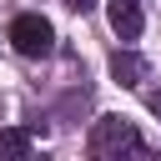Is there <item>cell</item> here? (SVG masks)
<instances>
[{"label":"cell","instance_id":"277c9868","mask_svg":"<svg viewBox=\"0 0 161 161\" xmlns=\"http://www.w3.org/2000/svg\"><path fill=\"white\" fill-rule=\"evenodd\" d=\"M111 75H116L121 86H141V80L151 75V65H146V55H136V50H116V55H111Z\"/></svg>","mask_w":161,"mask_h":161},{"label":"cell","instance_id":"7a4b0ae2","mask_svg":"<svg viewBox=\"0 0 161 161\" xmlns=\"http://www.w3.org/2000/svg\"><path fill=\"white\" fill-rule=\"evenodd\" d=\"M10 45H15L20 55L40 60V55L55 50V30H50L45 15H15V20H10Z\"/></svg>","mask_w":161,"mask_h":161},{"label":"cell","instance_id":"5b68a950","mask_svg":"<svg viewBox=\"0 0 161 161\" xmlns=\"http://www.w3.org/2000/svg\"><path fill=\"white\" fill-rule=\"evenodd\" d=\"M30 131H0V161H20V156H30Z\"/></svg>","mask_w":161,"mask_h":161},{"label":"cell","instance_id":"3957f363","mask_svg":"<svg viewBox=\"0 0 161 161\" xmlns=\"http://www.w3.org/2000/svg\"><path fill=\"white\" fill-rule=\"evenodd\" d=\"M141 0H111V30L121 35V40H136L141 35Z\"/></svg>","mask_w":161,"mask_h":161},{"label":"cell","instance_id":"52a82bcc","mask_svg":"<svg viewBox=\"0 0 161 161\" xmlns=\"http://www.w3.org/2000/svg\"><path fill=\"white\" fill-rule=\"evenodd\" d=\"M65 5H70V10H91L96 0H65Z\"/></svg>","mask_w":161,"mask_h":161},{"label":"cell","instance_id":"6da1fadb","mask_svg":"<svg viewBox=\"0 0 161 161\" xmlns=\"http://www.w3.org/2000/svg\"><path fill=\"white\" fill-rule=\"evenodd\" d=\"M86 146H91V156L111 161V156H126V151H141V131H136V126H131L126 116H101V121L91 126Z\"/></svg>","mask_w":161,"mask_h":161},{"label":"cell","instance_id":"8992f818","mask_svg":"<svg viewBox=\"0 0 161 161\" xmlns=\"http://www.w3.org/2000/svg\"><path fill=\"white\" fill-rule=\"evenodd\" d=\"M146 106H151V111L161 116V91H151V96H146Z\"/></svg>","mask_w":161,"mask_h":161}]
</instances>
